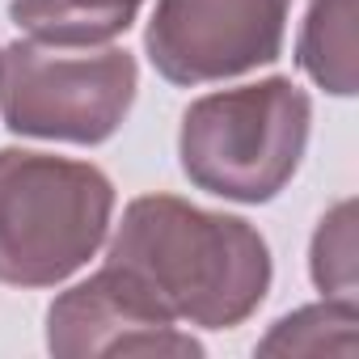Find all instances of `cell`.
<instances>
[{"instance_id": "cell-1", "label": "cell", "mask_w": 359, "mask_h": 359, "mask_svg": "<svg viewBox=\"0 0 359 359\" xmlns=\"http://www.w3.org/2000/svg\"><path fill=\"white\" fill-rule=\"evenodd\" d=\"M110 262L135 275L177 321L203 330L241 325L271 287L266 241L245 220L169 195H144L123 212Z\"/></svg>"}, {"instance_id": "cell-2", "label": "cell", "mask_w": 359, "mask_h": 359, "mask_svg": "<svg viewBox=\"0 0 359 359\" xmlns=\"http://www.w3.org/2000/svg\"><path fill=\"white\" fill-rule=\"evenodd\" d=\"M110 177L85 161L0 152V283L51 287L81 271L106 241Z\"/></svg>"}, {"instance_id": "cell-3", "label": "cell", "mask_w": 359, "mask_h": 359, "mask_svg": "<svg viewBox=\"0 0 359 359\" xmlns=\"http://www.w3.org/2000/svg\"><path fill=\"white\" fill-rule=\"evenodd\" d=\"M309 93L283 76L208 93L182 114V169L208 195L266 203L292 182L309 144Z\"/></svg>"}, {"instance_id": "cell-4", "label": "cell", "mask_w": 359, "mask_h": 359, "mask_svg": "<svg viewBox=\"0 0 359 359\" xmlns=\"http://www.w3.org/2000/svg\"><path fill=\"white\" fill-rule=\"evenodd\" d=\"M135 102V60L114 47L13 43L0 55V110L9 131L68 144L110 140Z\"/></svg>"}, {"instance_id": "cell-5", "label": "cell", "mask_w": 359, "mask_h": 359, "mask_svg": "<svg viewBox=\"0 0 359 359\" xmlns=\"http://www.w3.org/2000/svg\"><path fill=\"white\" fill-rule=\"evenodd\" d=\"M292 0H156L148 60L173 85H208L271 64Z\"/></svg>"}, {"instance_id": "cell-6", "label": "cell", "mask_w": 359, "mask_h": 359, "mask_svg": "<svg viewBox=\"0 0 359 359\" xmlns=\"http://www.w3.org/2000/svg\"><path fill=\"white\" fill-rule=\"evenodd\" d=\"M47 346L64 359L85 355H199L177 317L123 266L106 262L93 279L68 287L47 313Z\"/></svg>"}, {"instance_id": "cell-7", "label": "cell", "mask_w": 359, "mask_h": 359, "mask_svg": "<svg viewBox=\"0 0 359 359\" xmlns=\"http://www.w3.org/2000/svg\"><path fill=\"white\" fill-rule=\"evenodd\" d=\"M144 0H13V22L55 47H97L123 34Z\"/></svg>"}, {"instance_id": "cell-8", "label": "cell", "mask_w": 359, "mask_h": 359, "mask_svg": "<svg viewBox=\"0 0 359 359\" xmlns=\"http://www.w3.org/2000/svg\"><path fill=\"white\" fill-rule=\"evenodd\" d=\"M296 55L325 93H355V0H309Z\"/></svg>"}, {"instance_id": "cell-9", "label": "cell", "mask_w": 359, "mask_h": 359, "mask_svg": "<svg viewBox=\"0 0 359 359\" xmlns=\"http://www.w3.org/2000/svg\"><path fill=\"white\" fill-rule=\"evenodd\" d=\"M355 300L330 296L313 309H300L258 342L262 355H355Z\"/></svg>"}, {"instance_id": "cell-10", "label": "cell", "mask_w": 359, "mask_h": 359, "mask_svg": "<svg viewBox=\"0 0 359 359\" xmlns=\"http://www.w3.org/2000/svg\"><path fill=\"white\" fill-rule=\"evenodd\" d=\"M313 283L325 296L351 300L355 292V203H338L313 237Z\"/></svg>"}]
</instances>
